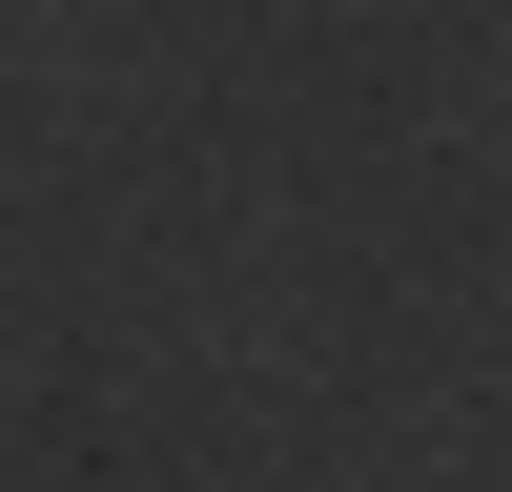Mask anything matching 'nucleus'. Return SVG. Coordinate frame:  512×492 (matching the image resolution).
<instances>
[]
</instances>
